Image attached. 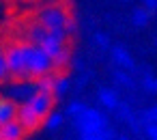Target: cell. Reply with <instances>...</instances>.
I'll use <instances>...</instances> for the list:
<instances>
[{
	"instance_id": "6da1fadb",
	"label": "cell",
	"mask_w": 157,
	"mask_h": 140,
	"mask_svg": "<svg viewBox=\"0 0 157 140\" xmlns=\"http://www.w3.org/2000/svg\"><path fill=\"white\" fill-rule=\"evenodd\" d=\"M73 125H75L80 138H84V140H103L105 127H108V116L97 108H86L82 114H78L73 119Z\"/></svg>"
},
{
	"instance_id": "7a4b0ae2",
	"label": "cell",
	"mask_w": 157,
	"mask_h": 140,
	"mask_svg": "<svg viewBox=\"0 0 157 140\" xmlns=\"http://www.w3.org/2000/svg\"><path fill=\"white\" fill-rule=\"evenodd\" d=\"M22 52H24V60H26V73H28V80H37L45 73H52L54 71V63L50 58V54L39 48L37 43L33 41H22Z\"/></svg>"
},
{
	"instance_id": "3957f363",
	"label": "cell",
	"mask_w": 157,
	"mask_h": 140,
	"mask_svg": "<svg viewBox=\"0 0 157 140\" xmlns=\"http://www.w3.org/2000/svg\"><path fill=\"white\" fill-rule=\"evenodd\" d=\"M37 22L43 24L48 30H65L67 35H73L78 30V24L75 20L67 13L65 7L60 5H52V7H45L37 13Z\"/></svg>"
},
{
	"instance_id": "277c9868",
	"label": "cell",
	"mask_w": 157,
	"mask_h": 140,
	"mask_svg": "<svg viewBox=\"0 0 157 140\" xmlns=\"http://www.w3.org/2000/svg\"><path fill=\"white\" fill-rule=\"evenodd\" d=\"M5 60H7V69H9V76H11V78L28 80L26 60H24V52H22V45H20V43H11V45L5 50Z\"/></svg>"
},
{
	"instance_id": "5b68a950",
	"label": "cell",
	"mask_w": 157,
	"mask_h": 140,
	"mask_svg": "<svg viewBox=\"0 0 157 140\" xmlns=\"http://www.w3.org/2000/svg\"><path fill=\"white\" fill-rule=\"evenodd\" d=\"M39 88H37V80L33 82V80H17L15 84H11V86H7V91H5V95L9 97V99H13V101H28L35 93H37Z\"/></svg>"
},
{
	"instance_id": "8992f818",
	"label": "cell",
	"mask_w": 157,
	"mask_h": 140,
	"mask_svg": "<svg viewBox=\"0 0 157 140\" xmlns=\"http://www.w3.org/2000/svg\"><path fill=\"white\" fill-rule=\"evenodd\" d=\"M26 103H28L39 116L45 119V116L52 112V108H54V95H52V93H45V91H37Z\"/></svg>"
},
{
	"instance_id": "52a82bcc",
	"label": "cell",
	"mask_w": 157,
	"mask_h": 140,
	"mask_svg": "<svg viewBox=\"0 0 157 140\" xmlns=\"http://www.w3.org/2000/svg\"><path fill=\"white\" fill-rule=\"evenodd\" d=\"M17 121L24 125V129L26 131H35V129H39L41 125H43V116H39L26 101L17 108Z\"/></svg>"
},
{
	"instance_id": "ba28073f",
	"label": "cell",
	"mask_w": 157,
	"mask_h": 140,
	"mask_svg": "<svg viewBox=\"0 0 157 140\" xmlns=\"http://www.w3.org/2000/svg\"><path fill=\"white\" fill-rule=\"evenodd\" d=\"M24 134H26V129L17 119H11V121L0 125V138L2 140H20Z\"/></svg>"
},
{
	"instance_id": "9c48e42d",
	"label": "cell",
	"mask_w": 157,
	"mask_h": 140,
	"mask_svg": "<svg viewBox=\"0 0 157 140\" xmlns=\"http://www.w3.org/2000/svg\"><path fill=\"white\" fill-rule=\"evenodd\" d=\"M112 50V63L116 65V67H121V69H133L136 67V60L131 58V54L123 48V45H114V48H110Z\"/></svg>"
},
{
	"instance_id": "30bf717a",
	"label": "cell",
	"mask_w": 157,
	"mask_h": 140,
	"mask_svg": "<svg viewBox=\"0 0 157 140\" xmlns=\"http://www.w3.org/2000/svg\"><path fill=\"white\" fill-rule=\"evenodd\" d=\"M11 119H17V106L13 99H9L5 95V97H0V125Z\"/></svg>"
},
{
	"instance_id": "8fae6325",
	"label": "cell",
	"mask_w": 157,
	"mask_h": 140,
	"mask_svg": "<svg viewBox=\"0 0 157 140\" xmlns=\"http://www.w3.org/2000/svg\"><path fill=\"white\" fill-rule=\"evenodd\" d=\"M97 97H99V103H101L105 110H114V108L118 106V101H121V97H118V93H116L114 88H99Z\"/></svg>"
},
{
	"instance_id": "7c38bea8",
	"label": "cell",
	"mask_w": 157,
	"mask_h": 140,
	"mask_svg": "<svg viewBox=\"0 0 157 140\" xmlns=\"http://www.w3.org/2000/svg\"><path fill=\"white\" fill-rule=\"evenodd\" d=\"M69 88H71V80H69L67 76L60 73V76L54 78V91H52L54 99H65L67 93H69Z\"/></svg>"
},
{
	"instance_id": "4fadbf2b",
	"label": "cell",
	"mask_w": 157,
	"mask_h": 140,
	"mask_svg": "<svg viewBox=\"0 0 157 140\" xmlns=\"http://www.w3.org/2000/svg\"><path fill=\"white\" fill-rule=\"evenodd\" d=\"M151 18H153V13L148 9H144V7H136L131 11V22H133L136 28H146L148 22H151Z\"/></svg>"
},
{
	"instance_id": "5bb4252c",
	"label": "cell",
	"mask_w": 157,
	"mask_h": 140,
	"mask_svg": "<svg viewBox=\"0 0 157 140\" xmlns=\"http://www.w3.org/2000/svg\"><path fill=\"white\" fill-rule=\"evenodd\" d=\"M114 82L118 84V86H125V88H129V91H133L136 88V80H133V76L129 73V69H116L114 71Z\"/></svg>"
},
{
	"instance_id": "9a60e30c",
	"label": "cell",
	"mask_w": 157,
	"mask_h": 140,
	"mask_svg": "<svg viewBox=\"0 0 157 140\" xmlns=\"http://www.w3.org/2000/svg\"><path fill=\"white\" fill-rule=\"evenodd\" d=\"M63 123H65V114H60V112H50V114L43 119V125H45L48 131H56Z\"/></svg>"
},
{
	"instance_id": "2e32d148",
	"label": "cell",
	"mask_w": 157,
	"mask_h": 140,
	"mask_svg": "<svg viewBox=\"0 0 157 140\" xmlns=\"http://www.w3.org/2000/svg\"><path fill=\"white\" fill-rule=\"evenodd\" d=\"M52 63H54V69H65V67H69V65H71V52H69V48L65 45V48L52 58Z\"/></svg>"
},
{
	"instance_id": "e0dca14e",
	"label": "cell",
	"mask_w": 157,
	"mask_h": 140,
	"mask_svg": "<svg viewBox=\"0 0 157 140\" xmlns=\"http://www.w3.org/2000/svg\"><path fill=\"white\" fill-rule=\"evenodd\" d=\"M114 114H116V121H121V123H127V121H129V119H131L136 112L131 110V106H129V103H125V101L121 103V101H118V106L114 108Z\"/></svg>"
},
{
	"instance_id": "ac0fdd59",
	"label": "cell",
	"mask_w": 157,
	"mask_h": 140,
	"mask_svg": "<svg viewBox=\"0 0 157 140\" xmlns=\"http://www.w3.org/2000/svg\"><path fill=\"white\" fill-rule=\"evenodd\" d=\"M140 82H142V88H144L146 93L157 95V78H155L153 73H144V76H140Z\"/></svg>"
},
{
	"instance_id": "d6986e66",
	"label": "cell",
	"mask_w": 157,
	"mask_h": 140,
	"mask_svg": "<svg viewBox=\"0 0 157 140\" xmlns=\"http://www.w3.org/2000/svg\"><path fill=\"white\" fill-rule=\"evenodd\" d=\"M54 78L56 76H52V73H45V76L37 78V88L39 91H45V93H52L54 91Z\"/></svg>"
},
{
	"instance_id": "ffe728a7",
	"label": "cell",
	"mask_w": 157,
	"mask_h": 140,
	"mask_svg": "<svg viewBox=\"0 0 157 140\" xmlns=\"http://www.w3.org/2000/svg\"><path fill=\"white\" fill-rule=\"evenodd\" d=\"M136 114H138L142 127L148 125V123H153V121H157V108H146V110H140V112H136Z\"/></svg>"
},
{
	"instance_id": "44dd1931",
	"label": "cell",
	"mask_w": 157,
	"mask_h": 140,
	"mask_svg": "<svg viewBox=\"0 0 157 140\" xmlns=\"http://www.w3.org/2000/svg\"><path fill=\"white\" fill-rule=\"evenodd\" d=\"M86 110V106L82 103V101H71L69 106H67V110H65V114L69 116V119H75L78 114H82Z\"/></svg>"
},
{
	"instance_id": "7402d4cb",
	"label": "cell",
	"mask_w": 157,
	"mask_h": 140,
	"mask_svg": "<svg viewBox=\"0 0 157 140\" xmlns=\"http://www.w3.org/2000/svg\"><path fill=\"white\" fill-rule=\"evenodd\" d=\"M95 43H97L99 50H110V48H112V45H110V37L103 35V33H97V35H95Z\"/></svg>"
},
{
	"instance_id": "603a6c76",
	"label": "cell",
	"mask_w": 157,
	"mask_h": 140,
	"mask_svg": "<svg viewBox=\"0 0 157 140\" xmlns=\"http://www.w3.org/2000/svg\"><path fill=\"white\" fill-rule=\"evenodd\" d=\"M144 136H146V138H151V140H157V121H153V123L144 125Z\"/></svg>"
},
{
	"instance_id": "cb8c5ba5",
	"label": "cell",
	"mask_w": 157,
	"mask_h": 140,
	"mask_svg": "<svg viewBox=\"0 0 157 140\" xmlns=\"http://www.w3.org/2000/svg\"><path fill=\"white\" fill-rule=\"evenodd\" d=\"M9 76V69H7V60H5V52H0V82H5Z\"/></svg>"
},
{
	"instance_id": "d4e9b609",
	"label": "cell",
	"mask_w": 157,
	"mask_h": 140,
	"mask_svg": "<svg viewBox=\"0 0 157 140\" xmlns=\"http://www.w3.org/2000/svg\"><path fill=\"white\" fill-rule=\"evenodd\" d=\"M90 78H93V73H82L80 78H78V82H75V86L78 88H84L88 82H90Z\"/></svg>"
},
{
	"instance_id": "484cf974",
	"label": "cell",
	"mask_w": 157,
	"mask_h": 140,
	"mask_svg": "<svg viewBox=\"0 0 157 140\" xmlns=\"http://www.w3.org/2000/svg\"><path fill=\"white\" fill-rule=\"evenodd\" d=\"M140 2H142V7H144V9H148L151 13H155V11H157V0H140Z\"/></svg>"
},
{
	"instance_id": "4316f807",
	"label": "cell",
	"mask_w": 157,
	"mask_h": 140,
	"mask_svg": "<svg viewBox=\"0 0 157 140\" xmlns=\"http://www.w3.org/2000/svg\"><path fill=\"white\" fill-rule=\"evenodd\" d=\"M71 65H73V69L84 71V60H82V58H73V63H71Z\"/></svg>"
},
{
	"instance_id": "83f0119b",
	"label": "cell",
	"mask_w": 157,
	"mask_h": 140,
	"mask_svg": "<svg viewBox=\"0 0 157 140\" xmlns=\"http://www.w3.org/2000/svg\"><path fill=\"white\" fill-rule=\"evenodd\" d=\"M155 45H157V37H155Z\"/></svg>"
},
{
	"instance_id": "f1b7e54d",
	"label": "cell",
	"mask_w": 157,
	"mask_h": 140,
	"mask_svg": "<svg viewBox=\"0 0 157 140\" xmlns=\"http://www.w3.org/2000/svg\"><path fill=\"white\" fill-rule=\"evenodd\" d=\"M123 2H129V0H123Z\"/></svg>"
},
{
	"instance_id": "f546056e",
	"label": "cell",
	"mask_w": 157,
	"mask_h": 140,
	"mask_svg": "<svg viewBox=\"0 0 157 140\" xmlns=\"http://www.w3.org/2000/svg\"><path fill=\"white\" fill-rule=\"evenodd\" d=\"M155 108H157V106H155Z\"/></svg>"
}]
</instances>
